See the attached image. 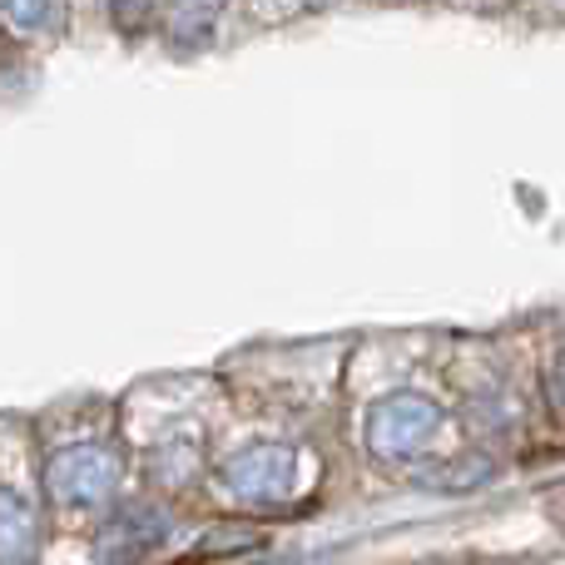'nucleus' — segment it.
<instances>
[{
	"label": "nucleus",
	"instance_id": "1",
	"mask_svg": "<svg viewBox=\"0 0 565 565\" xmlns=\"http://www.w3.org/2000/svg\"><path fill=\"white\" fill-rule=\"evenodd\" d=\"M441 427V407L422 392H392L382 397L377 407L367 412V447L372 457H387V461H402V457H417Z\"/></svg>",
	"mask_w": 565,
	"mask_h": 565
},
{
	"label": "nucleus",
	"instance_id": "2",
	"mask_svg": "<svg viewBox=\"0 0 565 565\" xmlns=\"http://www.w3.org/2000/svg\"><path fill=\"white\" fill-rule=\"evenodd\" d=\"M119 487V461L109 457L105 447H65L50 457L45 467V491L60 501V507H105Z\"/></svg>",
	"mask_w": 565,
	"mask_h": 565
},
{
	"label": "nucleus",
	"instance_id": "3",
	"mask_svg": "<svg viewBox=\"0 0 565 565\" xmlns=\"http://www.w3.org/2000/svg\"><path fill=\"white\" fill-rule=\"evenodd\" d=\"M224 487L238 501H254V507H278L298 491V457L288 447H248L234 461H224Z\"/></svg>",
	"mask_w": 565,
	"mask_h": 565
},
{
	"label": "nucleus",
	"instance_id": "4",
	"mask_svg": "<svg viewBox=\"0 0 565 565\" xmlns=\"http://www.w3.org/2000/svg\"><path fill=\"white\" fill-rule=\"evenodd\" d=\"M164 536H169V516L159 507H125L99 531V556L109 565H129L145 556V551H154Z\"/></svg>",
	"mask_w": 565,
	"mask_h": 565
},
{
	"label": "nucleus",
	"instance_id": "5",
	"mask_svg": "<svg viewBox=\"0 0 565 565\" xmlns=\"http://www.w3.org/2000/svg\"><path fill=\"white\" fill-rule=\"evenodd\" d=\"M40 551V521L25 497L0 487V565H20Z\"/></svg>",
	"mask_w": 565,
	"mask_h": 565
},
{
	"label": "nucleus",
	"instance_id": "6",
	"mask_svg": "<svg viewBox=\"0 0 565 565\" xmlns=\"http://www.w3.org/2000/svg\"><path fill=\"white\" fill-rule=\"evenodd\" d=\"M264 526H254V521H224V526L204 531L194 546V561H228V556H248V551L264 546Z\"/></svg>",
	"mask_w": 565,
	"mask_h": 565
},
{
	"label": "nucleus",
	"instance_id": "7",
	"mask_svg": "<svg viewBox=\"0 0 565 565\" xmlns=\"http://www.w3.org/2000/svg\"><path fill=\"white\" fill-rule=\"evenodd\" d=\"M422 487H437V491H471V487H487L491 481V461L487 457H467V461H447V467H431L427 477H417Z\"/></svg>",
	"mask_w": 565,
	"mask_h": 565
},
{
	"label": "nucleus",
	"instance_id": "8",
	"mask_svg": "<svg viewBox=\"0 0 565 565\" xmlns=\"http://www.w3.org/2000/svg\"><path fill=\"white\" fill-rule=\"evenodd\" d=\"M0 20H6L15 35H35L45 25H60L65 20V6H45V0H0Z\"/></svg>",
	"mask_w": 565,
	"mask_h": 565
},
{
	"label": "nucleus",
	"instance_id": "9",
	"mask_svg": "<svg viewBox=\"0 0 565 565\" xmlns=\"http://www.w3.org/2000/svg\"><path fill=\"white\" fill-rule=\"evenodd\" d=\"M546 507H551V516H556L561 526H565V487H556V491H551V497H546Z\"/></svg>",
	"mask_w": 565,
	"mask_h": 565
},
{
	"label": "nucleus",
	"instance_id": "10",
	"mask_svg": "<svg viewBox=\"0 0 565 565\" xmlns=\"http://www.w3.org/2000/svg\"><path fill=\"white\" fill-rule=\"evenodd\" d=\"M556 392H561V402H565V358L556 362Z\"/></svg>",
	"mask_w": 565,
	"mask_h": 565
}]
</instances>
